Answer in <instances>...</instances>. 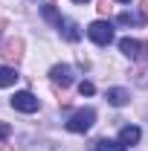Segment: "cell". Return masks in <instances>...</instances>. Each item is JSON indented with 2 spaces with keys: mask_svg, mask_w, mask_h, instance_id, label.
Here are the masks:
<instances>
[{
  "mask_svg": "<svg viewBox=\"0 0 148 151\" xmlns=\"http://www.w3.org/2000/svg\"><path fill=\"white\" fill-rule=\"evenodd\" d=\"M93 122H96V111H93V108H84V111H75L73 116H70L67 128L73 134H84V131L93 128Z\"/></svg>",
  "mask_w": 148,
  "mask_h": 151,
  "instance_id": "1",
  "label": "cell"
},
{
  "mask_svg": "<svg viewBox=\"0 0 148 151\" xmlns=\"http://www.w3.org/2000/svg\"><path fill=\"white\" fill-rule=\"evenodd\" d=\"M87 35H90V41H96L99 47H108L113 41V29H111V23H105V20H93L90 26H87Z\"/></svg>",
  "mask_w": 148,
  "mask_h": 151,
  "instance_id": "2",
  "label": "cell"
},
{
  "mask_svg": "<svg viewBox=\"0 0 148 151\" xmlns=\"http://www.w3.org/2000/svg\"><path fill=\"white\" fill-rule=\"evenodd\" d=\"M12 108H15V111H20V113H35L38 108H41V102H38L29 90H20V93L12 96Z\"/></svg>",
  "mask_w": 148,
  "mask_h": 151,
  "instance_id": "3",
  "label": "cell"
},
{
  "mask_svg": "<svg viewBox=\"0 0 148 151\" xmlns=\"http://www.w3.org/2000/svg\"><path fill=\"white\" fill-rule=\"evenodd\" d=\"M50 78H52V84L70 87V84H73V78H75V73H73V67H67V64H55V67L50 70Z\"/></svg>",
  "mask_w": 148,
  "mask_h": 151,
  "instance_id": "4",
  "label": "cell"
},
{
  "mask_svg": "<svg viewBox=\"0 0 148 151\" xmlns=\"http://www.w3.org/2000/svg\"><path fill=\"white\" fill-rule=\"evenodd\" d=\"M3 58L18 64L20 58H23V41H20V38H9V41L3 44Z\"/></svg>",
  "mask_w": 148,
  "mask_h": 151,
  "instance_id": "5",
  "label": "cell"
},
{
  "mask_svg": "<svg viewBox=\"0 0 148 151\" xmlns=\"http://www.w3.org/2000/svg\"><path fill=\"white\" fill-rule=\"evenodd\" d=\"M139 137H142V131H139L137 125H125V128L119 131V142H122V145H137Z\"/></svg>",
  "mask_w": 148,
  "mask_h": 151,
  "instance_id": "6",
  "label": "cell"
},
{
  "mask_svg": "<svg viewBox=\"0 0 148 151\" xmlns=\"http://www.w3.org/2000/svg\"><path fill=\"white\" fill-rule=\"evenodd\" d=\"M119 50H122L128 58H137V55H139V50H142V44L134 41V38H122V41H119Z\"/></svg>",
  "mask_w": 148,
  "mask_h": 151,
  "instance_id": "7",
  "label": "cell"
},
{
  "mask_svg": "<svg viewBox=\"0 0 148 151\" xmlns=\"http://www.w3.org/2000/svg\"><path fill=\"white\" fill-rule=\"evenodd\" d=\"M128 90H122V87H111L108 90V102L111 105H116V108H122V105H128Z\"/></svg>",
  "mask_w": 148,
  "mask_h": 151,
  "instance_id": "8",
  "label": "cell"
},
{
  "mask_svg": "<svg viewBox=\"0 0 148 151\" xmlns=\"http://www.w3.org/2000/svg\"><path fill=\"white\" fill-rule=\"evenodd\" d=\"M15 81H18V73H15L12 67H3V64H0V87H12Z\"/></svg>",
  "mask_w": 148,
  "mask_h": 151,
  "instance_id": "9",
  "label": "cell"
},
{
  "mask_svg": "<svg viewBox=\"0 0 148 151\" xmlns=\"http://www.w3.org/2000/svg\"><path fill=\"white\" fill-rule=\"evenodd\" d=\"M93 148L96 151H125V145L122 142H113V139H96Z\"/></svg>",
  "mask_w": 148,
  "mask_h": 151,
  "instance_id": "10",
  "label": "cell"
},
{
  "mask_svg": "<svg viewBox=\"0 0 148 151\" xmlns=\"http://www.w3.org/2000/svg\"><path fill=\"white\" fill-rule=\"evenodd\" d=\"M64 38L67 41H78V29H75L73 20H64Z\"/></svg>",
  "mask_w": 148,
  "mask_h": 151,
  "instance_id": "11",
  "label": "cell"
},
{
  "mask_svg": "<svg viewBox=\"0 0 148 151\" xmlns=\"http://www.w3.org/2000/svg\"><path fill=\"white\" fill-rule=\"evenodd\" d=\"M44 18H47V20H52V23H58V26H61V18H58V12L52 9V6H44Z\"/></svg>",
  "mask_w": 148,
  "mask_h": 151,
  "instance_id": "12",
  "label": "cell"
},
{
  "mask_svg": "<svg viewBox=\"0 0 148 151\" xmlns=\"http://www.w3.org/2000/svg\"><path fill=\"white\" fill-rule=\"evenodd\" d=\"M116 20L128 26V23H139V20H142V18H137V15H131V12H122V15H119V18H116Z\"/></svg>",
  "mask_w": 148,
  "mask_h": 151,
  "instance_id": "13",
  "label": "cell"
},
{
  "mask_svg": "<svg viewBox=\"0 0 148 151\" xmlns=\"http://www.w3.org/2000/svg\"><path fill=\"white\" fill-rule=\"evenodd\" d=\"M93 90H96L93 81H81V84H78V93H81V96H93Z\"/></svg>",
  "mask_w": 148,
  "mask_h": 151,
  "instance_id": "14",
  "label": "cell"
},
{
  "mask_svg": "<svg viewBox=\"0 0 148 151\" xmlns=\"http://www.w3.org/2000/svg\"><path fill=\"white\" fill-rule=\"evenodd\" d=\"M139 12H142V20H148V0H139Z\"/></svg>",
  "mask_w": 148,
  "mask_h": 151,
  "instance_id": "15",
  "label": "cell"
},
{
  "mask_svg": "<svg viewBox=\"0 0 148 151\" xmlns=\"http://www.w3.org/2000/svg\"><path fill=\"white\" fill-rule=\"evenodd\" d=\"M3 137H9V125H3V122H0V139H3Z\"/></svg>",
  "mask_w": 148,
  "mask_h": 151,
  "instance_id": "16",
  "label": "cell"
},
{
  "mask_svg": "<svg viewBox=\"0 0 148 151\" xmlns=\"http://www.w3.org/2000/svg\"><path fill=\"white\" fill-rule=\"evenodd\" d=\"M0 151H15V148H12V145H3V148H0Z\"/></svg>",
  "mask_w": 148,
  "mask_h": 151,
  "instance_id": "17",
  "label": "cell"
},
{
  "mask_svg": "<svg viewBox=\"0 0 148 151\" xmlns=\"http://www.w3.org/2000/svg\"><path fill=\"white\" fill-rule=\"evenodd\" d=\"M73 3H87V0H73Z\"/></svg>",
  "mask_w": 148,
  "mask_h": 151,
  "instance_id": "18",
  "label": "cell"
},
{
  "mask_svg": "<svg viewBox=\"0 0 148 151\" xmlns=\"http://www.w3.org/2000/svg\"><path fill=\"white\" fill-rule=\"evenodd\" d=\"M122 3H131V0H122Z\"/></svg>",
  "mask_w": 148,
  "mask_h": 151,
  "instance_id": "19",
  "label": "cell"
}]
</instances>
